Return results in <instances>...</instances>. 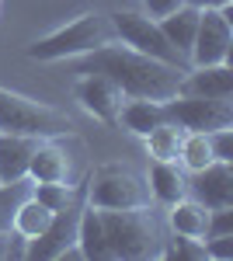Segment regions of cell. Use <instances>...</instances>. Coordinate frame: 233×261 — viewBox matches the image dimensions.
<instances>
[{"label": "cell", "mask_w": 233, "mask_h": 261, "mask_svg": "<svg viewBox=\"0 0 233 261\" xmlns=\"http://www.w3.org/2000/svg\"><path fill=\"white\" fill-rule=\"evenodd\" d=\"M70 115L59 112L45 101H35L28 94L0 87V133H18V136H35L49 140L59 133H70Z\"/></svg>", "instance_id": "obj_4"}, {"label": "cell", "mask_w": 233, "mask_h": 261, "mask_svg": "<svg viewBox=\"0 0 233 261\" xmlns=\"http://www.w3.org/2000/svg\"><path fill=\"white\" fill-rule=\"evenodd\" d=\"M108 42H118L115 24H112V14H101V11H87L80 18L66 21L63 28L49 32L45 39L32 42L24 49L28 60L39 63H56V60H73V56H87Z\"/></svg>", "instance_id": "obj_3"}, {"label": "cell", "mask_w": 233, "mask_h": 261, "mask_svg": "<svg viewBox=\"0 0 233 261\" xmlns=\"http://www.w3.org/2000/svg\"><path fill=\"white\" fill-rule=\"evenodd\" d=\"M198 7H192V4H181L177 11H171V14H164L160 21V32L167 35V42L174 45L177 53L188 60V53H192V42H195V28H198Z\"/></svg>", "instance_id": "obj_17"}, {"label": "cell", "mask_w": 233, "mask_h": 261, "mask_svg": "<svg viewBox=\"0 0 233 261\" xmlns=\"http://www.w3.org/2000/svg\"><path fill=\"white\" fill-rule=\"evenodd\" d=\"M164 258H181V261H205V241L198 237H185V233H167L164 244Z\"/></svg>", "instance_id": "obj_24"}, {"label": "cell", "mask_w": 233, "mask_h": 261, "mask_svg": "<svg viewBox=\"0 0 233 261\" xmlns=\"http://www.w3.org/2000/svg\"><path fill=\"white\" fill-rule=\"evenodd\" d=\"M205 254L216 261L233 258V233H219V237H205Z\"/></svg>", "instance_id": "obj_27"}, {"label": "cell", "mask_w": 233, "mask_h": 261, "mask_svg": "<svg viewBox=\"0 0 233 261\" xmlns=\"http://www.w3.org/2000/svg\"><path fill=\"white\" fill-rule=\"evenodd\" d=\"M185 0H143V7H146V14L150 18H164V14H171V11H177Z\"/></svg>", "instance_id": "obj_28"}, {"label": "cell", "mask_w": 233, "mask_h": 261, "mask_svg": "<svg viewBox=\"0 0 233 261\" xmlns=\"http://www.w3.org/2000/svg\"><path fill=\"white\" fill-rule=\"evenodd\" d=\"M24 251H28V241L21 237L14 226L0 230V261H21Z\"/></svg>", "instance_id": "obj_25"}, {"label": "cell", "mask_w": 233, "mask_h": 261, "mask_svg": "<svg viewBox=\"0 0 233 261\" xmlns=\"http://www.w3.org/2000/svg\"><path fill=\"white\" fill-rule=\"evenodd\" d=\"M188 195L198 199L205 209H226V205H233V164L213 161L209 167L188 174Z\"/></svg>", "instance_id": "obj_12"}, {"label": "cell", "mask_w": 233, "mask_h": 261, "mask_svg": "<svg viewBox=\"0 0 233 261\" xmlns=\"http://www.w3.org/2000/svg\"><path fill=\"white\" fill-rule=\"evenodd\" d=\"M167 119L177 122L185 133H216L233 125V101L230 98H198V94H174L164 101Z\"/></svg>", "instance_id": "obj_9"}, {"label": "cell", "mask_w": 233, "mask_h": 261, "mask_svg": "<svg viewBox=\"0 0 233 261\" xmlns=\"http://www.w3.org/2000/svg\"><path fill=\"white\" fill-rule=\"evenodd\" d=\"M146 153H150V161H171L177 164V150H181V140H185V129L177 125V122H160L153 125L146 136Z\"/></svg>", "instance_id": "obj_20"}, {"label": "cell", "mask_w": 233, "mask_h": 261, "mask_svg": "<svg viewBox=\"0 0 233 261\" xmlns=\"http://www.w3.org/2000/svg\"><path fill=\"white\" fill-rule=\"evenodd\" d=\"M209 146H213L216 161L233 164V125L230 129H216V133H209Z\"/></svg>", "instance_id": "obj_26"}, {"label": "cell", "mask_w": 233, "mask_h": 261, "mask_svg": "<svg viewBox=\"0 0 233 261\" xmlns=\"http://www.w3.org/2000/svg\"><path fill=\"white\" fill-rule=\"evenodd\" d=\"M84 199L94 209H136V205H153L150 185L143 174L122 167V164H105L84 178Z\"/></svg>", "instance_id": "obj_5"}, {"label": "cell", "mask_w": 233, "mask_h": 261, "mask_svg": "<svg viewBox=\"0 0 233 261\" xmlns=\"http://www.w3.org/2000/svg\"><path fill=\"white\" fill-rule=\"evenodd\" d=\"M91 171H87V146L70 136L59 133L39 143V150L32 153L28 164V178L32 181H63V185H84Z\"/></svg>", "instance_id": "obj_6"}, {"label": "cell", "mask_w": 233, "mask_h": 261, "mask_svg": "<svg viewBox=\"0 0 233 261\" xmlns=\"http://www.w3.org/2000/svg\"><path fill=\"white\" fill-rule=\"evenodd\" d=\"M118 122L133 133V136H146L153 125L167 122V108L164 101H146V98H125L122 112H118Z\"/></svg>", "instance_id": "obj_18"}, {"label": "cell", "mask_w": 233, "mask_h": 261, "mask_svg": "<svg viewBox=\"0 0 233 261\" xmlns=\"http://www.w3.org/2000/svg\"><path fill=\"white\" fill-rule=\"evenodd\" d=\"M167 230L171 233H185V237H198L205 241V230H209V209L202 205L198 199L185 195L177 199L174 205H167Z\"/></svg>", "instance_id": "obj_15"}, {"label": "cell", "mask_w": 233, "mask_h": 261, "mask_svg": "<svg viewBox=\"0 0 233 261\" xmlns=\"http://www.w3.org/2000/svg\"><path fill=\"white\" fill-rule=\"evenodd\" d=\"M77 244H80V251H84V258H87V261H108V247H105L101 216H97L94 205H87V199H84V209H80Z\"/></svg>", "instance_id": "obj_19"}, {"label": "cell", "mask_w": 233, "mask_h": 261, "mask_svg": "<svg viewBox=\"0 0 233 261\" xmlns=\"http://www.w3.org/2000/svg\"><path fill=\"white\" fill-rule=\"evenodd\" d=\"M35 136H18V133H0V181H18L28 178L32 153L39 150Z\"/></svg>", "instance_id": "obj_14"}, {"label": "cell", "mask_w": 233, "mask_h": 261, "mask_svg": "<svg viewBox=\"0 0 233 261\" xmlns=\"http://www.w3.org/2000/svg\"><path fill=\"white\" fill-rule=\"evenodd\" d=\"M185 4H192V7H223V4H233V0H185Z\"/></svg>", "instance_id": "obj_29"}, {"label": "cell", "mask_w": 233, "mask_h": 261, "mask_svg": "<svg viewBox=\"0 0 233 261\" xmlns=\"http://www.w3.org/2000/svg\"><path fill=\"white\" fill-rule=\"evenodd\" d=\"M32 188H35V181H32V178L0 181V230H7V226L14 223V213H18L21 202L32 195Z\"/></svg>", "instance_id": "obj_23"}, {"label": "cell", "mask_w": 233, "mask_h": 261, "mask_svg": "<svg viewBox=\"0 0 233 261\" xmlns=\"http://www.w3.org/2000/svg\"><path fill=\"white\" fill-rule=\"evenodd\" d=\"M213 157V146H209V133H185L181 140V150H177V167L185 174H195L202 167H209Z\"/></svg>", "instance_id": "obj_21"}, {"label": "cell", "mask_w": 233, "mask_h": 261, "mask_svg": "<svg viewBox=\"0 0 233 261\" xmlns=\"http://www.w3.org/2000/svg\"><path fill=\"white\" fill-rule=\"evenodd\" d=\"M181 94H198V98H233V66L216 63V66H188Z\"/></svg>", "instance_id": "obj_13"}, {"label": "cell", "mask_w": 233, "mask_h": 261, "mask_svg": "<svg viewBox=\"0 0 233 261\" xmlns=\"http://www.w3.org/2000/svg\"><path fill=\"white\" fill-rule=\"evenodd\" d=\"M112 24H115L118 42L133 45L136 53H146V56H153V60H164V63H171V66H185V70H188V60L167 42V35L160 32V21L157 18L136 14V11H115V14H112Z\"/></svg>", "instance_id": "obj_8"}, {"label": "cell", "mask_w": 233, "mask_h": 261, "mask_svg": "<svg viewBox=\"0 0 233 261\" xmlns=\"http://www.w3.org/2000/svg\"><path fill=\"white\" fill-rule=\"evenodd\" d=\"M53 216H56L53 209H45V205H42L35 195H28V199L18 205V213H14V223H11V226L18 230L24 241H32V237H39L42 230L53 223Z\"/></svg>", "instance_id": "obj_22"}, {"label": "cell", "mask_w": 233, "mask_h": 261, "mask_svg": "<svg viewBox=\"0 0 233 261\" xmlns=\"http://www.w3.org/2000/svg\"><path fill=\"white\" fill-rule=\"evenodd\" d=\"M97 216H101V230H105L108 261L164 258L167 223L157 216V202L136 205V209H97Z\"/></svg>", "instance_id": "obj_2"}, {"label": "cell", "mask_w": 233, "mask_h": 261, "mask_svg": "<svg viewBox=\"0 0 233 261\" xmlns=\"http://www.w3.org/2000/svg\"><path fill=\"white\" fill-rule=\"evenodd\" d=\"M216 63L233 66V4L202 7V14H198L188 66H216Z\"/></svg>", "instance_id": "obj_7"}, {"label": "cell", "mask_w": 233, "mask_h": 261, "mask_svg": "<svg viewBox=\"0 0 233 261\" xmlns=\"http://www.w3.org/2000/svg\"><path fill=\"white\" fill-rule=\"evenodd\" d=\"M80 209H84V199H77L73 205H66V209H59L56 216H53V223H49V226L42 230L39 237H32V241H28V251H24V258L56 261L63 247H70V244H77Z\"/></svg>", "instance_id": "obj_11"}, {"label": "cell", "mask_w": 233, "mask_h": 261, "mask_svg": "<svg viewBox=\"0 0 233 261\" xmlns=\"http://www.w3.org/2000/svg\"><path fill=\"white\" fill-rule=\"evenodd\" d=\"M146 185H150L153 202H160V205H174L177 199L188 195V174H185L177 164H171V161H153Z\"/></svg>", "instance_id": "obj_16"}, {"label": "cell", "mask_w": 233, "mask_h": 261, "mask_svg": "<svg viewBox=\"0 0 233 261\" xmlns=\"http://www.w3.org/2000/svg\"><path fill=\"white\" fill-rule=\"evenodd\" d=\"M73 73H105L122 87L125 98L146 101H171L181 94L185 81V66H171L146 53H136L125 42H108L87 56H73Z\"/></svg>", "instance_id": "obj_1"}, {"label": "cell", "mask_w": 233, "mask_h": 261, "mask_svg": "<svg viewBox=\"0 0 233 261\" xmlns=\"http://www.w3.org/2000/svg\"><path fill=\"white\" fill-rule=\"evenodd\" d=\"M73 98L80 101V108H84L87 115L108 122V125L118 122V112H122V105H125L122 87H118L112 77H105V73H77Z\"/></svg>", "instance_id": "obj_10"}]
</instances>
